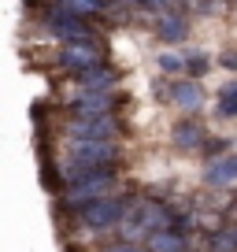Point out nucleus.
I'll use <instances>...</instances> for the list:
<instances>
[{
  "instance_id": "nucleus-8",
  "label": "nucleus",
  "mask_w": 237,
  "mask_h": 252,
  "mask_svg": "<svg viewBox=\"0 0 237 252\" xmlns=\"http://www.w3.org/2000/svg\"><path fill=\"white\" fill-rule=\"evenodd\" d=\"M156 33H159V41H167V45L185 41L189 37V15H185V11H163V15L156 19Z\"/></svg>"
},
{
  "instance_id": "nucleus-17",
  "label": "nucleus",
  "mask_w": 237,
  "mask_h": 252,
  "mask_svg": "<svg viewBox=\"0 0 237 252\" xmlns=\"http://www.w3.org/2000/svg\"><path fill=\"white\" fill-rule=\"evenodd\" d=\"M104 252H152V249H141L137 241H115V245H108Z\"/></svg>"
},
{
  "instance_id": "nucleus-12",
  "label": "nucleus",
  "mask_w": 237,
  "mask_h": 252,
  "mask_svg": "<svg viewBox=\"0 0 237 252\" xmlns=\"http://www.w3.org/2000/svg\"><path fill=\"white\" fill-rule=\"evenodd\" d=\"M148 249L152 252H189V241L182 237V230H163V234L148 237Z\"/></svg>"
},
{
  "instance_id": "nucleus-7",
  "label": "nucleus",
  "mask_w": 237,
  "mask_h": 252,
  "mask_svg": "<svg viewBox=\"0 0 237 252\" xmlns=\"http://www.w3.org/2000/svg\"><path fill=\"white\" fill-rule=\"evenodd\" d=\"M207 126L200 123L197 115H185V119H178V126H174V145L182 152H193V149H204V141H207Z\"/></svg>"
},
{
  "instance_id": "nucleus-13",
  "label": "nucleus",
  "mask_w": 237,
  "mask_h": 252,
  "mask_svg": "<svg viewBox=\"0 0 237 252\" xmlns=\"http://www.w3.org/2000/svg\"><path fill=\"white\" fill-rule=\"evenodd\" d=\"M211 71V56L207 52H185V74L189 78H204Z\"/></svg>"
},
{
  "instance_id": "nucleus-9",
  "label": "nucleus",
  "mask_w": 237,
  "mask_h": 252,
  "mask_svg": "<svg viewBox=\"0 0 237 252\" xmlns=\"http://www.w3.org/2000/svg\"><path fill=\"white\" fill-rule=\"evenodd\" d=\"M204 182L207 186H230L237 182V152H226L219 159H207L204 163Z\"/></svg>"
},
{
  "instance_id": "nucleus-3",
  "label": "nucleus",
  "mask_w": 237,
  "mask_h": 252,
  "mask_svg": "<svg viewBox=\"0 0 237 252\" xmlns=\"http://www.w3.org/2000/svg\"><path fill=\"white\" fill-rule=\"evenodd\" d=\"M118 134H122V126H118L115 115H96V119L71 115L63 123L67 141H118Z\"/></svg>"
},
{
  "instance_id": "nucleus-11",
  "label": "nucleus",
  "mask_w": 237,
  "mask_h": 252,
  "mask_svg": "<svg viewBox=\"0 0 237 252\" xmlns=\"http://www.w3.org/2000/svg\"><path fill=\"white\" fill-rule=\"evenodd\" d=\"M215 115L219 119H237V78H226L215 93Z\"/></svg>"
},
{
  "instance_id": "nucleus-2",
  "label": "nucleus",
  "mask_w": 237,
  "mask_h": 252,
  "mask_svg": "<svg viewBox=\"0 0 237 252\" xmlns=\"http://www.w3.org/2000/svg\"><path fill=\"white\" fill-rule=\"evenodd\" d=\"M126 212H130V200L122 193H115V197H104L96 204L74 212V222L82 230H118V222L126 219Z\"/></svg>"
},
{
  "instance_id": "nucleus-1",
  "label": "nucleus",
  "mask_w": 237,
  "mask_h": 252,
  "mask_svg": "<svg viewBox=\"0 0 237 252\" xmlns=\"http://www.w3.org/2000/svg\"><path fill=\"white\" fill-rule=\"evenodd\" d=\"M115 193H118V167H108V171L86 174V178H78V182H67V189L56 193V197H59V204H63L67 212H82V208L96 204V200H104V197H115Z\"/></svg>"
},
{
  "instance_id": "nucleus-10",
  "label": "nucleus",
  "mask_w": 237,
  "mask_h": 252,
  "mask_svg": "<svg viewBox=\"0 0 237 252\" xmlns=\"http://www.w3.org/2000/svg\"><path fill=\"white\" fill-rule=\"evenodd\" d=\"M74 78V86H82V89H115L118 86V71L115 67H89V71H78V74H71Z\"/></svg>"
},
{
  "instance_id": "nucleus-15",
  "label": "nucleus",
  "mask_w": 237,
  "mask_h": 252,
  "mask_svg": "<svg viewBox=\"0 0 237 252\" xmlns=\"http://www.w3.org/2000/svg\"><path fill=\"white\" fill-rule=\"evenodd\" d=\"M230 149H234V141H230V137H207L200 152H204L207 159H219V156H226Z\"/></svg>"
},
{
  "instance_id": "nucleus-4",
  "label": "nucleus",
  "mask_w": 237,
  "mask_h": 252,
  "mask_svg": "<svg viewBox=\"0 0 237 252\" xmlns=\"http://www.w3.org/2000/svg\"><path fill=\"white\" fill-rule=\"evenodd\" d=\"M118 100H115V89H82L74 86V93L67 96V111L82 119H96V115H115Z\"/></svg>"
},
{
  "instance_id": "nucleus-5",
  "label": "nucleus",
  "mask_w": 237,
  "mask_h": 252,
  "mask_svg": "<svg viewBox=\"0 0 237 252\" xmlns=\"http://www.w3.org/2000/svg\"><path fill=\"white\" fill-rule=\"evenodd\" d=\"M156 96L159 100H171L185 111V115H197L204 108V89H200L197 78L182 74V78H167V86H156Z\"/></svg>"
},
{
  "instance_id": "nucleus-6",
  "label": "nucleus",
  "mask_w": 237,
  "mask_h": 252,
  "mask_svg": "<svg viewBox=\"0 0 237 252\" xmlns=\"http://www.w3.org/2000/svg\"><path fill=\"white\" fill-rule=\"evenodd\" d=\"M104 48L100 41H67L59 45V67L67 74H78V71H89V67H104Z\"/></svg>"
},
{
  "instance_id": "nucleus-18",
  "label": "nucleus",
  "mask_w": 237,
  "mask_h": 252,
  "mask_svg": "<svg viewBox=\"0 0 237 252\" xmlns=\"http://www.w3.org/2000/svg\"><path fill=\"white\" fill-rule=\"evenodd\" d=\"M219 63L226 67V71H234V74H237V48H226V52L219 56Z\"/></svg>"
},
{
  "instance_id": "nucleus-14",
  "label": "nucleus",
  "mask_w": 237,
  "mask_h": 252,
  "mask_svg": "<svg viewBox=\"0 0 237 252\" xmlns=\"http://www.w3.org/2000/svg\"><path fill=\"white\" fill-rule=\"evenodd\" d=\"M159 71L163 74H171V78H178V74H185V56H178V52H159Z\"/></svg>"
},
{
  "instance_id": "nucleus-16",
  "label": "nucleus",
  "mask_w": 237,
  "mask_h": 252,
  "mask_svg": "<svg viewBox=\"0 0 237 252\" xmlns=\"http://www.w3.org/2000/svg\"><path fill=\"white\" fill-rule=\"evenodd\" d=\"M141 11H156V15H163L167 8H171V0H134Z\"/></svg>"
}]
</instances>
